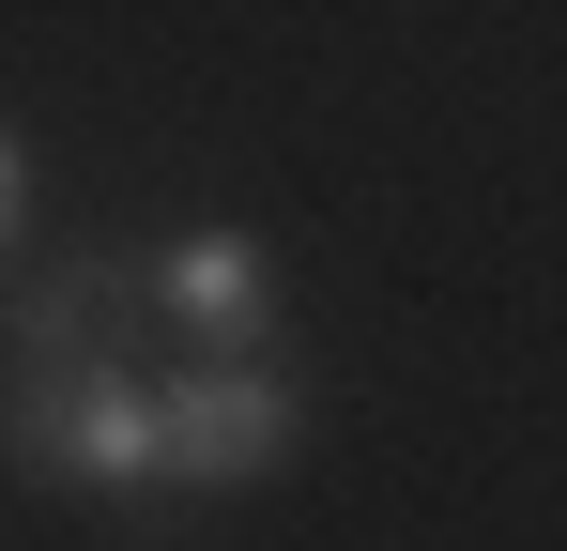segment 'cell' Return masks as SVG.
Listing matches in <instances>:
<instances>
[{"label":"cell","mask_w":567,"mask_h":551,"mask_svg":"<svg viewBox=\"0 0 567 551\" xmlns=\"http://www.w3.org/2000/svg\"><path fill=\"white\" fill-rule=\"evenodd\" d=\"M0 459L62 475V490H169V383L123 353V367H47V383H0Z\"/></svg>","instance_id":"1"},{"label":"cell","mask_w":567,"mask_h":551,"mask_svg":"<svg viewBox=\"0 0 567 551\" xmlns=\"http://www.w3.org/2000/svg\"><path fill=\"white\" fill-rule=\"evenodd\" d=\"M291 445H307V383H291L277 353L169 383V490H246V475H277Z\"/></svg>","instance_id":"2"},{"label":"cell","mask_w":567,"mask_h":551,"mask_svg":"<svg viewBox=\"0 0 567 551\" xmlns=\"http://www.w3.org/2000/svg\"><path fill=\"white\" fill-rule=\"evenodd\" d=\"M138 276H154V322L199 337V367H261V337H277V246L261 230H230V215L215 230H169Z\"/></svg>","instance_id":"3"},{"label":"cell","mask_w":567,"mask_h":551,"mask_svg":"<svg viewBox=\"0 0 567 551\" xmlns=\"http://www.w3.org/2000/svg\"><path fill=\"white\" fill-rule=\"evenodd\" d=\"M138 322H154V276L107 261V246H78V261H47L31 291H16V383H47V367H123L138 353Z\"/></svg>","instance_id":"4"},{"label":"cell","mask_w":567,"mask_h":551,"mask_svg":"<svg viewBox=\"0 0 567 551\" xmlns=\"http://www.w3.org/2000/svg\"><path fill=\"white\" fill-rule=\"evenodd\" d=\"M31 230V154H16V123H0V246Z\"/></svg>","instance_id":"5"}]
</instances>
